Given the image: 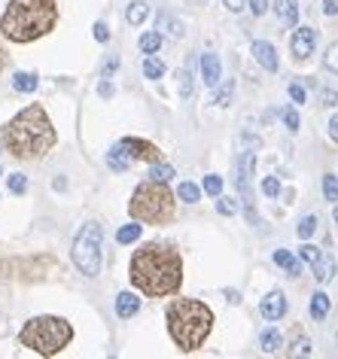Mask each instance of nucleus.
<instances>
[{"label":"nucleus","instance_id":"1","mask_svg":"<svg viewBox=\"0 0 338 359\" xmlns=\"http://www.w3.org/2000/svg\"><path fill=\"white\" fill-rule=\"evenodd\" d=\"M131 286L140 290L149 299H168L180 290L183 283V259L171 244H144L135 250L128 265Z\"/></svg>","mask_w":338,"mask_h":359},{"label":"nucleus","instance_id":"2","mask_svg":"<svg viewBox=\"0 0 338 359\" xmlns=\"http://www.w3.org/2000/svg\"><path fill=\"white\" fill-rule=\"evenodd\" d=\"M55 140H58V134L52 128L49 116L40 104L25 107L19 116H13V119L0 128V143H4L15 158H25V161L43 158L55 147Z\"/></svg>","mask_w":338,"mask_h":359},{"label":"nucleus","instance_id":"3","mask_svg":"<svg viewBox=\"0 0 338 359\" xmlns=\"http://www.w3.org/2000/svg\"><path fill=\"white\" fill-rule=\"evenodd\" d=\"M58 25L55 0H10L6 13L0 15V34L13 43L40 40Z\"/></svg>","mask_w":338,"mask_h":359},{"label":"nucleus","instance_id":"4","mask_svg":"<svg viewBox=\"0 0 338 359\" xmlns=\"http://www.w3.org/2000/svg\"><path fill=\"white\" fill-rule=\"evenodd\" d=\"M165 320H168V332H171L174 344L186 350V353L198 350L213 329V311L198 299H174L168 304Z\"/></svg>","mask_w":338,"mask_h":359},{"label":"nucleus","instance_id":"5","mask_svg":"<svg viewBox=\"0 0 338 359\" xmlns=\"http://www.w3.org/2000/svg\"><path fill=\"white\" fill-rule=\"evenodd\" d=\"M128 213L137 222H149V226H165V222L174 219L177 213V201L174 192L168 189V183H158V180H147L140 183L135 195L128 201Z\"/></svg>","mask_w":338,"mask_h":359},{"label":"nucleus","instance_id":"6","mask_svg":"<svg viewBox=\"0 0 338 359\" xmlns=\"http://www.w3.org/2000/svg\"><path fill=\"white\" fill-rule=\"evenodd\" d=\"M19 341L25 347L37 350L40 356H55L74 341V326L61 317H34L22 326Z\"/></svg>","mask_w":338,"mask_h":359},{"label":"nucleus","instance_id":"7","mask_svg":"<svg viewBox=\"0 0 338 359\" xmlns=\"http://www.w3.org/2000/svg\"><path fill=\"white\" fill-rule=\"evenodd\" d=\"M101 238H104V229L97 222H86L79 229V235L74 238V265L86 277L101 274Z\"/></svg>","mask_w":338,"mask_h":359},{"label":"nucleus","instance_id":"8","mask_svg":"<svg viewBox=\"0 0 338 359\" xmlns=\"http://www.w3.org/2000/svg\"><path fill=\"white\" fill-rule=\"evenodd\" d=\"M119 149L126 152L131 161H149V165L162 161V152H158L156 143L140 140V137H126V140H119Z\"/></svg>","mask_w":338,"mask_h":359},{"label":"nucleus","instance_id":"9","mask_svg":"<svg viewBox=\"0 0 338 359\" xmlns=\"http://www.w3.org/2000/svg\"><path fill=\"white\" fill-rule=\"evenodd\" d=\"M314 46H317V31H314V28L302 25V28L292 31L290 49H292V58H296V61H305V58L314 55Z\"/></svg>","mask_w":338,"mask_h":359},{"label":"nucleus","instance_id":"10","mask_svg":"<svg viewBox=\"0 0 338 359\" xmlns=\"http://www.w3.org/2000/svg\"><path fill=\"white\" fill-rule=\"evenodd\" d=\"M253 165H256V156H253V152H244L241 170H238V189H241V195H244V208H247V217H250V222H256V213H253V195H250Z\"/></svg>","mask_w":338,"mask_h":359},{"label":"nucleus","instance_id":"11","mask_svg":"<svg viewBox=\"0 0 338 359\" xmlns=\"http://www.w3.org/2000/svg\"><path fill=\"white\" fill-rule=\"evenodd\" d=\"M259 313L269 323H278L283 313H287V299H283V292L280 290H274V292H269L265 299L259 302Z\"/></svg>","mask_w":338,"mask_h":359},{"label":"nucleus","instance_id":"12","mask_svg":"<svg viewBox=\"0 0 338 359\" xmlns=\"http://www.w3.org/2000/svg\"><path fill=\"white\" fill-rule=\"evenodd\" d=\"M201 76H204V83H208L210 88H217L222 83V65H219V58L217 55H201Z\"/></svg>","mask_w":338,"mask_h":359},{"label":"nucleus","instance_id":"13","mask_svg":"<svg viewBox=\"0 0 338 359\" xmlns=\"http://www.w3.org/2000/svg\"><path fill=\"white\" fill-rule=\"evenodd\" d=\"M253 55H256V61H259L265 70H269V74H274V70H278V52H274L271 43L256 40V43H253Z\"/></svg>","mask_w":338,"mask_h":359},{"label":"nucleus","instance_id":"14","mask_svg":"<svg viewBox=\"0 0 338 359\" xmlns=\"http://www.w3.org/2000/svg\"><path fill=\"white\" fill-rule=\"evenodd\" d=\"M274 13L287 28H292L299 22V0H274Z\"/></svg>","mask_w":338,"mask_h":359},{"label":"nucleus","instance_id":"15","mask_svg":"<svg viewBox=\"0 0 338 359\" xmlns=\"http://www.w3.org/2000/svg\"><path fill=\"white\" fill-rule=\"evenodd\" d=\"M140 311V299L135 292H119L116 295V313L122 320H128V317H135V313Z\"/></svg>","mask_w":338,"mask_h":359},{"label":"nucleus","instance_id":"16","mask_svg":"<svg viewBox=\"0 0 338 359\" xmlns=\"http://www.w3.org/2000/svg\"><path fill=\"white\" fill-rule=\"evenodd\" d=\"M308 356H311V341L296 329V338H292V344H290L287 359H308Z\"/></svg>","mask_w":338,"mask_h":359},{"label":"nucleus","instance_id":"17","mask_svg":"<svg viewBox=\"0 0 338 359\" xmlns=\"http://www.w3.org/2000/svg\"><path fill=\"white\" fill-rule=\"evenodd\" d=\"M37 86H40L37 74H15L13 76V88H15V92H22V95H31Z\"/></svg>","mask_w":338,"mask_h":359},{"label":"nucleus","instance_id":"18","mask_svg":"<svg viewBox=\"0 0 338 359\" xmlns=\"http://www.w3.org/2000/svg\"><path fill=\"white\" fill-rule=\"evenodd\" d=\"M314 274H317L320 283H329L332 280V274H335V259L332 256H320V262L314 265Z\"/></svg>","mask_w":338,"mask_h":359},{"label":"nucleus","instance_id":"19","mask_svg":"<svg viewBox=\"0 0 338 359\" xmlns=\"http://www.w3.org/2000/svg\"><path fill=\"white\" fill-rule=\"evenodd\" d=\"M274 262H278L280 268H287L292 277H299V274H302V265L296 262V259H292L290 250H274Z\"/></svg>","mask_w":338,"mask_h":359},{"label":"nucleus","instance_id":"20","mask_svg":"<svg viewBox=\"0 0 338 359\" xmlns=\"http://www.w3.org/2000/svg\"><path fill=\"white\" fill-rule=\"evenodd\" d=\"M308 311H311V317H314V320H323L326 313H329V295L326 292H314V299H311Z\"/></svg>","mask_w":338,"mask_h":359},{"label":"nucleus","instance_id":"21","mask_svg":"<svg viewBox=\"0 0 338 359\" xmlns=\"http://www.w3.org/2000/svg\"><path fill=\"white\" fill-rule=\"evenodd\" d=\"M107 165H110L113 170H128V165H131V158L126 156V152L119 149V143L113 147L110 152H107Z\"/></svg>","mask_w":338,"mask_h":359},{"label":"nucleus","instance_id":"22","mask_svg":"<svg viewBox=\"0 0 338 359\" xmlns=\"http://www.w3.org/2000/svg\"><path fill=\"white\" fill-rule=\"evenodd\" d=\"M149 15V6L144 4V0H135V4L128 6V13H126V19L128 25H144V19Z\"/></svg>","mask_w":338,"mask_h":359},{"label":"nucleus","instance_id":"23","mask_svg":"<svg viewBox=\"0 0 338 359\" xmlns=\"http://www.w3.org/2000/svg\"><path fill=\"white\" fill-rule=\"evenodd\" d=\"M162 49V34L158 31H149L140 37V52H147V55H156V52Z\"/></svg>","mask_w":338,"mask_h":359},{"label":"nucleus","instance_id":"24","mask_svg":"<svg viewBox=\"0 0 338 359\" xmlns=\"http://www.w3.org/2000/svg\"><path fill=\"white\" fill-rule=\"evenodd\" d=\"M232 95H235V83H232V79H226V83H219L217 95H213V104H217V107H229V104H232Z\"/></svg>","mask_w":338,"mask_h":359},{"label":"nucleus","instance_id":"25","mask_svg":"<svg viewBox=\"0 0 338 359\" xmlns=\"http://www.w3.org/2000/svg\"><path fill=\"white\" fill-rule=\"evenodd\" d=\"M162 74H165L162 61H158L156 55H147V61H144V76L147 79H162Z\"/></svg>","mask_w":338,"mask_h":359},{"label":"nucleus","instance_id":"26","mask_svg":"<svg viewBox=\"0 0 338 359\" xmlns=\"http://www.w3.org/2000/svg\"><path fill=\"white\" fill-rule=\"evenodd\" d=\"M177 198L186 201V204H195L201 198V189L195 183H180V189H177Z\"/></svg>","mask_w":338,"mask_h":359},{"label":"nucleus","instance_id":"27","mask_svg":"<svg viewBox=\"0 0 338 359\" xmlns=\"http://www.w3.org/2000/svg\"><path fill=\"white\" fill-rule=\"evenodd\" d=\"M149 177L158 180V183H171V180H174V168L171 165H162V161H156V165L149 168Z\"/></svg>","mask_w":338,"mask_h":359},{"label":"nucleus","instance_id":"28","mask_svg":"<svg viewBox=\"0 0 338 359\" xmlns=\"http://www.w3.org/2000/svg\"><path fill=\"white\" fill-rule=\"evenodd\" d=\"M280 332L278 329H265L262 335H259V344H262V350H278L280 347Z\"/></svg>","mask_w":338,"mask_h":359},{"label":"nucleus","instance_id":"29","mask_svg":"<svg viewBox=\"0 0 338 359\" xmlns=\"http://www.w3.org/2000/svg\"><path fill=\"white\" fill-rule=\"evenodd\" d=\"M140 231H144L140 226H122L116 231V241H119V244H135V241L140 238Z\"/></svg>","mask_w":338,"mask_h":359},{"label":"nucleus","instance_id":"30","mask_svg":"<svg viewBox=\"0 0 338 359\" xmlns=\"http://www.w3.org/2000/svg\"><path fill=\"white\" fill-rule=\"evenodd\" d=\"M323 195H326V201H335L338 204V177L335 174H326L323 177Z\"/></svg>","mask_w":338,"mask_h":359},{"label":"nucleus","instance_id":"31","mask_svg":"<svg viewBox=\"0 0 338 359\" xmlns=\"http://www.w3.org/2000/svg\"><path fill=\"white\" fill-rule=\"evenodd\" d=\"M323 67L329 70V74H338V40L326 49V55H323Z\"/></svg>","mask_w":338,"mask_h":359},{"label":"nucleus","instance_id":"32","mask_svg":"<svg viewBox=\"0 0 338 359\" xmlns=\"http://www.w3.org/2000/svg\"><path fill=\"white\" fill-rule=\"evenodd\" d=\"M299 238H311V235H314V231H317V217H302V222H299Z\"/></svg>","mask_w":338,"mask_h":359},{"label":"nucleus","instance_id":"33","mask_svg":"<svg viewBox=\"0 0 338 359\" xmlns=\"http://www.w3.org/2000/svg\"><path fill=\"white\" fill-rule=\"evenodd\" d=\"M299 256H302V259H305V262H308V265H317V262H320V256H323V253H320V250H317V247H311V244H305V247H299Z\"/></svg>","mask_w":338,"mask_h":359},{"label":"nucleus","instance_id":"34","mask_svg":"<svg viewBox=\"0 0 338 359\" xmlns=\"http://www.w3.org/2000/svg\"><path fill=\"white\" fill-rule=\"evenodd\" d=\"M204 192H208V195H213V198H217V195L222 192V180H219L217 174L204 177Z\"/></svg>","mask_w":338,"mask_h":359},{"label":"nucleus","instance_id":"35","mask_svg":"<svg viewBox=\"0 0 338 359\" xmlns=\"http://www.w3.org/2000/svg\"><path fill=\"white\" fill-rule=\"evenodd\" d=\"M177 79H180V95L189 101V97H192V76H189V70H180Z\"/></svg>","mask_w":338,"mask_h":359},{"label":"nucleus","instance_id":"36","mask_svg":"<svg viewBox=\"0 0 338 359\" xmlns=\"http://www.w3.org/2000/svg\"><path fill=\"white\" fill-rule=\"evenodd\" d=\"M262 192L269 195V198H278V195H280V183H278V177H265V180H262Z\"/></svg>","mask_w":338,"mask_h":359},{"label":"nucleus","instance_id":"37","mask_svg":"<svg viewBox=\"0 0 338 359\" xmlns=\"http://www.w3.org/2000/svg\"><path fill=\"white\" fill-rule=\"evenodd\" d=\"M158 28H171V34H174V37H180V34H183V25L180 22H177V19H171V15H162V19H158Z\"/></svg>","mask_w":338,"mask_h":359},{"label":"nucleus","instance_id":"38","mask_svg":"<svg viewBox=\"0 0 338 359\" xmlns=\"http://www.w3.org/2000/svg\"><path fill=\"white\" fill-rule=\"evenodd\" d=\"M25 189H28V180H25V174H13L10 177V192L13 195H22Z\"/></svg>","mask_w":338,"mask_h":359},{"label":"nucleus","instance_id":"39","mask_svg":"<svg viewBox=\"0 0 338 359\" xmlns=\"http://www.w3.org/2000/svg\"><path fill=\"white\" fill-rule=\"evenodd\" d=\"M283 125H287L290 131H299V113L287 107V110H283Z\"/></svg>","mask_w":338,"mask_h":359},{"label":"nucleus","instance_id":"40","mask_svg":"<svg viewBox=\"0 0 338 359\" xmlns=\"http://www.w3.org/2000/svg\"><path fill=\"white\" fill-rule=\"evenodd\" d=\"M217 210L226 213V217H232V213L238 210V204H235V198H219V201H217Z\"/></svg>","mask_w":338,"mask_h":359},{"label":"nucleus","instance_id":"41","mask_svg":"<svg viewBox=\"0 0 338 359\" xmlns=\"http://www.w3.org/2000/svg\"><path fill=\"white\" fill-rule=\"evenodd\" d=\"M95 40H97V43H107V40H110V28H107L104 22H95Z\"/></svg>","mask_w":338,"mask_h":359},{"label":"nucleus","instance_id":"42","mask_svg":"<svg viewBox=\"0 0 338 359\" xmlns=\"http://www.w3.org/2000/svg\"><path fill=\"white\" fill-rule=\"evenodd\" d=\"M290 97H292L296 104H305V88H302L299 83H292V86H290Z\"/></svg>","mask_w":338,"mask_h":359},{"label":"nucleus","instance_id":"43","mask_svg":"<svg viewBox=\"0 0 338 359\" xmlns=\"http://www.w3.org/2000/svg\"><path fill=\"white\" fill-rule=\"evenodd\" d=\"M329 137H332V140L338 143V113L332 116V119H329Z\"/></svg>","mask_w":338,"mask_h":359},{"label":"nucleus","instance_id":"44","mask_svg":"<svg viewBox=\"0 0 338 359\" xmlns=\"http://www.w3.org/2000/svg\"><path fill=\"white\" fill-rule=\"evenodd\" d=\"M265 6H269L265 0H250V10H253V15H262V13H265Z\"/></svg>","mask_w":338,"mask_h":359},{"label":"nucleus","instance_id":"45","mask_svg":"<svg viewBox=\"0 0 338 359\" xmlns=\"http://www.w3.org/2000/svg\"><path fill=\"white\" fill-rule=\"evenodd\" d=\"M323 13L326 15H335L338 13V0H323Z\"/></svg>","mask_w":338,"mask_h":359},{"label":"nucleus","instance_id":"46","mask_svg":"<svg viewBox=\"0 0 338 359\" xmlns=\"http://www.w3.org/2000/svg\"><path fill=\"white\" fill-rule=\"evenodd\" d=\"M226 6H229L232 13H238V10H244V0H226Z\"/></svg>","mask_w":338,"mask_h":359},{"label":"nucleus","instance_id":"47","mask_svg":"<svg viewBox=\"0 0 338 359\" xmlns=\"http://www.w3.org/2000/svg\"><path fill=\"white\" fill-rule=\"evenodd\" d=\"M97 92H101V97H110V95H113V86H110V83H101V88H97Z\"/></svg>","mask_w":338,"mask_h":359},{"label":"nucleus","instance_id":"48","mask_svg":"<svg viewBox=\"0 0 338 359\" xmlns=\"http://www.w3.org/2000/svg\"><path fill=\"white\" fill-rule=\"evenodd\" d=\"M6 65H10V55H6V49H4V46H0V70H4Z\"/></svg>","mask_w":338,"mask_h":359},{"label":"nucleus","instance_id":"49","mask_svg":"<svg viewBox=\"0 0 338 359\" xmlns=\"http://www.w3.org/2000/svg\"><path fill=\"white\" fill-rule=\"evenodd\" d=\"M323 101H326V107H332L335 104V92H323Z\"/></svg>","mask_w":338,"mask_h":359},{"label":"nucleus","instance_id":"50","mask_svg":"<svg viewBox=\"0 0 338 359\" xmlns=\"http://www.w3.org/2000/svg\"><path fill=\"white\" fill-rule=\"evenodd\" d=\"M226 295H229V302H232V304H235V302H241V299H238V292H235V290H226Z\"/></svg>","mask_w":338,"mask_h":359},{"label":"nucleus","instance_id":"51","mask_svg":"<svg viewBox=\"0 0 338 359\" xmlns=\"http://www.w3.org/2000/svg\"><path fill=\"white\" fill-rule=\"evenodd\" d=\"M332 219L338 222V204H335V210H332Z\"/></svg>","mask_w":338,"mask_h":359}]
</instances>
